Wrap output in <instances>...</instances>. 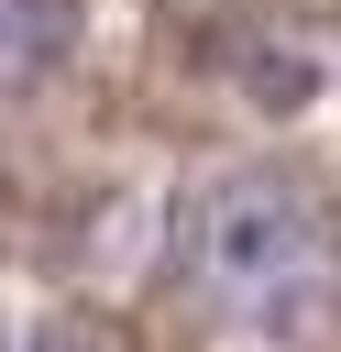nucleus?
I'll use <instances>...</instances> for the list:
<instances>
[{"label": "nucleus", "instance_id": "obj_1", "mask_svg": "<svg viewBox=\"0 0 341 352\" xmlns=\"http://www.w3.org/2000/svg\"><path fill=\"white\" fill-rule=\"evenodd\" d=\"M198 264H209V286H231V297H253V308H275V319H308V330H319V308L341 297L330 220H319L308 187H286V176H231V187L198 209Z\"/></svg>", "mask_w": 341, "mask_h": 352}, {"label": "nucleus", "instance_id": "obj_2", "mask_svg": "<svg viewBox=\"0 0 341 352\" xmlns=\"http://www.w3.org/2000/svg\"><path fill=\"white\" fill-rule=\"evenodd\" d=\"M77 44V0H0V88H33Z\"/></svg>", "mask_w": 341, "mask_h": 352}, {"label": "nucleus", "instance_id": "obj_3", "mask_svg": "<svg viewBox=\"0 0 341 352\" xmlns=\"http://www.w3.org/2000/svg\"><path fill=\"white\" fill-rule=\"evenodd\" d=\"M22 352H110V341H99V330H88V319H44V330H33V341H22Z\"/></svg>", "mask_w": 341, "mask_h": 352}]
</instances>
